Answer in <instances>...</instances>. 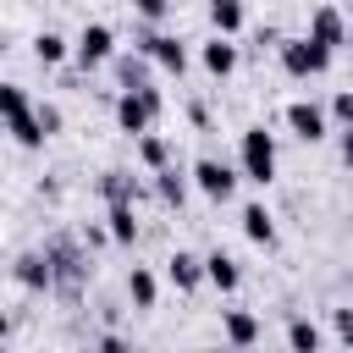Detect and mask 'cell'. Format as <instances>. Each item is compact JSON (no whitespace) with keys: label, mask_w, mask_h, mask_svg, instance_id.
<instances>
[{"label":"cell","mask_w":353,"mask_h":353,"mask_svg":"<svg viewBox=\"0 0 353 353\" xmlns=\"http://www.w3.org/2000/svg\"><path fill=\"white\" fill-rule=\"evenodd\" d=\"M165 270H171V281H176L182 292H193L199 281H210V270H204V259H199V254H188V248H176Z\"/></svg>","instance_id":"cell-11"},{"label":"cell","mask_w":353,"mask_h":353,"mask_svg":"<svg viewBox=\"0 0 353 353\" xmlns=\"http://www.w3.org/2000/svg\"><path fill=\"white\" fill-rule=\"evenodd\" d=\"M336 336L353 347V309H336Z\"/></svg>","instance_id":"cell-26"},{"label":"cell","mask_w":353,"mask_h":353,"mask_svg":"<svg viewBox=\"0 0 353 353\" xmlns=\"http://www.w3.org/2000/svg\"><path fill=\"white\" fill-rule=\"evenodd\" d=\"M33 55H39L44 66H61V61H66V39H61V33H39V39H33Z\"/></svg>","instance_id":"cell-19"},{"label":"cell","mask_w":353,"mask_h":353,"mask_svg":"<svg viewBox=\"0 0 353 353\" xmlns=\"http://www.w3.org/2000/svg\"><path fill=\"white\" fill-rule=\"evenodd\" d=\"M99 193H105L110 204H132V188H127V176H121V171H105V182H99Z\"/></svg>","instance_id":"cell-23"},{"label":"cell","mask_w":353,"mask_h":353,"mask_svg":"<svg viewBox=\"0 0 353 353\" xmlns=\"http://www.w3.org/2000/svg\"><path fill=\"white\" fill-rule=\"evenodd\" d=\"M281 66H287V77H320L331 66V50L320 39H287L281 44Z\"/></svg>","instance_id":"cell-3"},{"label":"cell","mask_w":353,"mask_h":353,"mask_svg":"<svg viewBox=\"0 0 353 353\" xmlns=\"http://www.w3.org/2000/svg\"><path fill=\"white\" fill-rule=\"evenodd\" d=\"M39 121H44V132H61V110L55 105H39Z\"/></svg>","instance_id":"cell-27"},{"label":"cell","mask_w":353,"mask_h":353,"mask_svg":"<svg viewBox=\"0 0 353 353\" xmlns=\"http://www.w3.org/2000/svg\"><path fill=\"white\" fill-rule=\"evenodd\" d=\"M237 154H243V176H248V182H270V176H276V138H270L265 127H248Z\"/></svg>","instance_id":"cell-2"},{"label":"cell","mask_w":353,"mask_h":353,"mask_svg":"<svg viewBox=\"0 0 353 353\" xmlns=\"http://www.w3.org/2000/svg\"><path fill=\"white\" fill-rule=\"evenodd\" d=\"M110 50H116V33H110L105 22H88V28L77 33V61H83V66H99V61H110Z\"/></svg>","instance_id":"cell-5"},{"label":"cell","mask_w":353,"mask_h":353,"mask_svg":"<svg viewBox=\"0 0 353 353\" xmlns=\"http://www.w3.org/2000/svg\"><path fill=\"white\" fill-rule=\"evenodd\" d=\"M17 281L33 287V292L50 287V281H55V259H50V254H22V259H17Z\"/></svg>","instance_id":"cell-12"},{"label":"cell","mask_w":353,"mask_h":353,"mask_svg":"<svg viewBox=\"0 0 353 353\" xmlns=\"http://www.w3.org/2000/svg\"><path fill=\"white\" fill-rule=\"evenodd\" d=\"M342 160L353 165V127H342Z\"/></svg>","instance_id":"cell-28"},{"label":"cell","mask_w":353,"mask_h":353,"mask_svg":"<svg viewBox=\"0 0 353 353\" xmlns=\"http://www.w3.org/2000/svg\"><path fill=\"white\" fill-rule=\"evenodd\" d=\"M309 39H320L325 50H336V44L347 39V28H342V11H336V6H320V11L309 17Z\"/></svg>","instance_id":"cell-10"},{"label":"cell","mask_w":353,"mask_h":353,"mask_svg":"<svg viewBox=\"0 0 353 353\" xmlns=\"http://www.w3.org/2000/svg\"><path fill=\"white\" fill-rule=\"evenodd\" d=\"M210 22H215V33H237L243 28V0H210Z\"/></svg>","instance_id":"cell-16"},{"label":"cell","mask_w":353,"mask_h":353,"mask_svg":"<svg viewBox=\"0 0 353 353\" xmlns=\"http://www.w3.org/2000/svg\"><path fill=\"white\" fill-rule=\"evenodd\" d=\"M149 121H154L149 99H143L138 88H127V94L116 99V127H121V132H138V138H143V132H149Z\"/></svg>","instance_id":"cell-7"},{"label":"cell","mask_w":353,"mask_h":353,"mask_svg":"<svg viewBox=\"0 0 353 353\" xmlns=\"http://www.w3.org/2000/svg\"><path fill=\"white\" fill-rule=\"evenodd\" d=\"M165 6H171V0H132V11H138L143 22H160V17H165Z\"/></svg>","instance_id":"cell-25"},{"label":"cell","mask_w":353,"mask_h":353,"mask_svg":"<svg viewBox=\"0 0 353 353\" xmlns=\"http://www.w3.org/2000/svg\"><path fill=\"white\" fill-rule=\"evenodd\" d=\"M243 232H248L254 243H270V237H276V221H270V210H265V204H248V210H243Z\"/></svg>","instance_id":"cell-15"},{"label":"cell","mask_w":353,"mask_h":353,"mask_svg":"<svg viewBox=\"0 0 353 353\" xmlns=\"http://www.w3.org/2000/svg\"><path fill=\"white\" fill-rule=\"evenodd\" d=\"M143 55L154 61V66H165V72H188V50H182V39H171V33H149L143 39Z\"/></svg>","instance_id":"cell-6"},{"label":"cell","mask_w":353,"mask_h":353,"mask_svg":"<svg viewBox=\"0 0 353 353\" xmlns=\"http://www.w3.org/2000/svg\"><path fill=\"white\" fill-rule=\"evenodd\" d=\"M0 105H6V132L22 143V149H39L50 132H44V121H39V110L28 105V94L17 88V83H6L0 88Z\"/></svg>","instance_id":"cell-1"},{"label":"cell","mask_w":353,"mask_h":353,"mask_svg":"<svg viewBox=\"0 0 353 353\" xmlns=\"http://www.w3.org/2000/svg\"><path fill=\"white\" fill-rule=\"evenodd\" d=\"M132 237H138L132 204H110V243H132Z\"/></svg>","instance_id":"cell-18"},{"label":"cell","mask_w":353,"mask_h":353,"mask_svg":"<svg viewBox=\"0 0 353 353\" xmlns=\"http://www.w3.org/2000/svg\"><path fill=\"white\" fill-rule=\"evenodd\" d=\"M193 182H199V193H204V199H232V188H237V171L204 154V160L193 165Z\"/></svg>","instance_id":"cell-4"},{"label":"cell","mask_w":353,"mask_h":353,"mask_svg":"<svg viewBox=\"0 0 353 353\" xmlns=\"http://www.w3.org/2000/svg\"><path fill=\"white\" fill-rule=\"evenodd\" d=\"M204 270H210V281H215L221 292H237V281H243V270H237V259H232V254H221V248H215V254L204 259Z\"/></svg>","instance_id":"cell-13"},{"label":"cell","mask_w":353,"mask_h":353,"mask_svg":"<svg viewBox=\"0 0 353 353\" xmlns=\"http://www.w3.org/2000/svg\"><path fill=\"white\" fill-rule=\"evenodd\" d=\"M204 72H210V77H232V72H237V44H232V33H215V39L204 44Z\"/></svg>","instance_id":"cell-9"},{"label":"cell","mask_w":353,"mask_h":353,"mask_svg":"<svg viewBox=\"0 0 353 353\" xmlns=\"http://www.w3.org/2000/svg\"><path fill=\"white\" fill-rule=\"evenodd\" d=\"M331 116H336L342 127H353V88H342V94L331 99Z\"/></svg>","instance_id":"cell-24"},{"label":"cell","mask_w":353,"mask_h":353,"mask_svg":"<svg viewBox=\"0 0 353 353\" xmlns=\"http://www.w3.org/2000/svg\"><path fill=\"white\" fill-rule=\"evenodd\" d=\"M226 342H232V347H254V342H259V320L243 314V309H232V314H226Z\"/></svg>","instance_id":"cell-14"},{"label":"cell","mask_w":353,"mask_h":353,"mask_svg":"<svg viewBox=\"0 0 353 353\" xmlns=\"http://www.w3.org/2000/svg\"><path fill=\"white\" fill-rule=\"evenodd\" d=\"M287 127H292L303 143H320V138H325V110L309 105V99H292V105H287Z\"/></svg>","instance_id":"cell-8"},{"label":"cell","mask_w":353,"mask_h":353,"mask_svg":"<svg viewBox=\"0 0 353 353\" xmlns=\"http://www.w3.org/2000/svg\"><path fill=\"white\" fill-rule=\"evenodd\" d=\"M287 342H292L298 353H314V347H320V331H314L309 320H292V325H287Z\"/></svg>","instance_id":"cell-22"},{"label":"cell","mask_w":353,"mask_h":353,"mask_svg":"<svg viewBox=\"0 0 353 353\" xmlns=\"http://www.w3.org/2000/svg\"><path fill=\"white\" fill-rule=\"evenodd\" d=\"M154 176H160L154 188H160V199H165V204H182V199H188V182H182L171 165H165V171H154Z\"/></svg>","instance_id":"cell-21"},{"label":"cell","mask_w":353,"mask_h":353,"mask_svg":"<svg viewBox=\"0 0 353 353\" xmlns=\"http://www.w3.org/2000/svg\"><path fill=\"white\" fill-rule=\"evenodd\" d=\"M138 154H143V165H149V171H165L171 143H165V138H154V132H143V138H138Z\"/></svg>","instance_id":"cell-17"},{"label":"cell","mask_w":353,"mask_h":353,"mask_svg":"<svg viewBox=\"0 0 353 353\" xmlns=\"http://www.w3.org/2000/svg\"><path fill=\"white\" fill-rule=\"evenodd\" d=\"M127 298H132L138 309H154V276H149V270H132V276H127Z\"/></svg>","instance_id":"cell-20"}]
</instances>
